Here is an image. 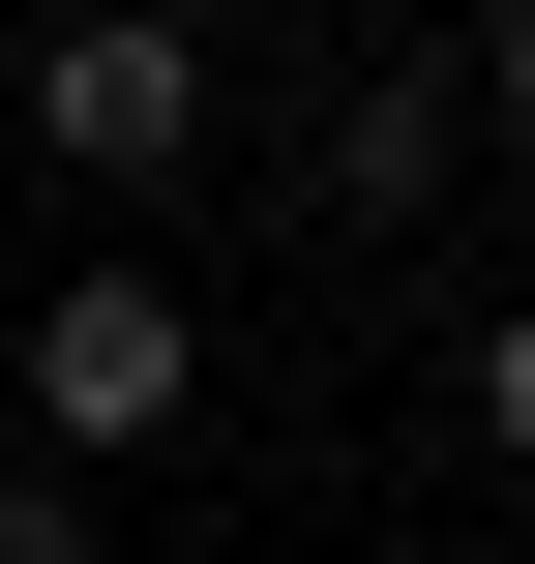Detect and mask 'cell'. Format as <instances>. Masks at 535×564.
<instances>
[{"mask_svg": "<svg viewBox=\"0 0 535 564\" xmlns=\"http://www.w3.org/2000/svg\"><path fill=\"white\" fill-rule=\"evenodd\" d=\"M447 89H477V149H535V0H506V30H447Z\"/></svg>", "mask_w": 535, "mask_h": 564, "instance_id": "cell-5", "label": "cell"}, {"mask_svg": "<svg viewBox=\"0 0 535 564\" xmlns=\"http://www.w3.org/2000/svg\"><path fill=\"white\" fill-rule=\"evenodd\" d=\"M447 149H477V89H447V59H357V89H328V208H357V238H417V208H447Z\"/></svg>", "mask_w": 535, "mask_h": 564, "instance_id": "cell-3", "label": "cell"}, {"mask_svg": "<svg viewBox=\"0 0 535 564\" xmlns=\"http://www.w3.org/2000/svg\"><path fill=\"white\" fill-rule=\"evenodd\" d=\"M0 564H119V506L89 476H0Z\"/></svg>", "mask_w": 535, "mask_h": 564, "instance_id": "cell-4", "label": "cell"}, {"mask_svg": "<svg viewBox=\"0 0 535 564\" xmlns=\"http://www.w3.org/2000/svg\"><path fill=\"white\" fill-rule=\"evenodd\" d=\"M179 387H208V297L179 268H60L30 327H0V416H30V476H119V446H179Z\"/></svg>", "mask_w": 535, "mask_h": 564, "instance_id": "cell-2", "label": "cell"}, {"mask_svg": "<svg viewBox=\"0 0 535 564\" xmlns=\"http://www.w3.org/2000/svg\"><path fill=\"white\" fill-rule=\"evenodd\" d=\"M477 446H506V476H535V297H506V327H477Z\"/></svg>", "mask_w": 535, "mask_h": 564, "instance_id": "cell-6", "label": "cell"}, {"mask_svg": "<svg viewBox=\"0 0 535 564\" xmlns=\"http://www.w3.org/2000/svg\"><path fill=\"white\" fill-rule=\"evenodd\" d=\"M0 149L89 178V208H149V178L208 149V30H179V0H60V30H0Z\"/></svg>", "mask_w": 535, "mask_h": 564, "instance_id": "cell-1", "label": "cell"}]
</instances>
